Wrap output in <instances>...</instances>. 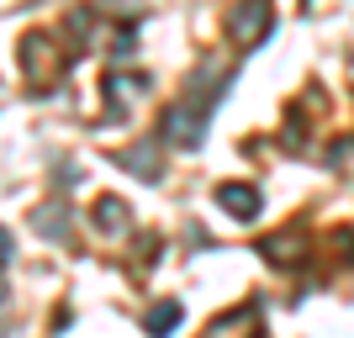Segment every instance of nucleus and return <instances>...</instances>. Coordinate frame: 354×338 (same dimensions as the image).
<instances>
[{
	"label": "nucleus",
	"instance_id": "f257e3e1",
	"mask_svg": "<svg viewBox=\"0 0 354 338\" xmlns=\"http://www.w3.org/2000/svg\"><path fill=\"white\" fill-rule=\"evenodd\" d=\"M217 95H222V90H201V95H196V106H191V101H175V106H169V111H164V122H159L164 143H175V148H196V143H201Z\"/></svg>",
	"mask_w": 354,
	"mask_h": 338
},
{
	"label": "nucleus",
	"instance_id": "f03ea898",
	"mask_svg": "<svg viewBox=\"0 0 354 338\" xmlns=\"http://www.w3.org/2000/svg\"><path fill=\"white\" fill-rule=\"evenodd\" d=\"M16 59H21V74H27V79H32L37 90H43V85H53V79H59V69H64V59L53 53V37H48V32H27V37H21V53H16Z\"/></svg>",
	"mask_w": 354,
	"mask_h": 338
},
{
	"label": "nucleus",
	"instance_id": "7ed1b4c3",
	"mask_svg": "<svg viewBox=\"0 0 354 338\" xmlns=\"http://www.w3.org/2000/svg\"><path fill=\"white\" fill-rule=\"evenodd\" d=\"M227 32H233L238 48H259L275 32V6H259V0H249V6H233V16H227Z\"/></svg>",
	"mask_w": 354,
	"mask_h": 338
},
{
	"label": "nucleus",
	"instance_id": "20e7f679",
	"mask_svg": "<svg viewBox=\"0 0 354 338\" xmlns=\"http://www.w3.org/2000/svg\"><path fill=\"white\" fill-rule=\"evenodd\" d=\"M217 206H222L233 222H254L265 201H259V191H254V185H243V180H227V185H217Z\"/></svg>",
	"mask_w": 354,
	"mask_h": 338
},
{
	"label": "nucleus",
	"instance_id": "39448f33",
	"mask_svg": "<svg viewBox=\"0 0 354 338\" xmlns=\"http://www.w3.org/2000/svg\"><path fill=\"white\" fill-rule=\"evenodd\" d=\"M90 222H95V233L122 238L127 233V201H122V196H101V201L90 206Z\"/></svg>",
	"mask_w": 354,
	"mask_h": 338
},
{
	"label": "nucleus",
	"instance_id": "423d86ee",
	"mask_svg": "<svg viewBox=\"0 0 354 338\" xmlns=\"http://www.w3.org/2000/svg\"><path fill=\"white\" fill-rule=\"evenodd\" d=\"M254 328H259V307H238V312H222L207 328V338H254Z\"/></svg>",
	"mask_w": 354,
	"mask_h": 338
},
{
	"label": "nucleus",
	"instance_id": "0eeeda50",
	"mask_svg": "<svg viewBox=\"0 0 354 338\" xmlns=\"http://www.w3.org/2000/svg\"><path fill=\"white\" fill-rule=\"evenodd\" d=\"M180 301H153V312H148V338H169L180 328Z\"/></svg>",
	"mask_w": 354,
	"mask_h": 338
},
{
	"label": "nucleus",
	"instance_id": "6e6552de",
	"mask_svg": "<svg viewBox=\"0 0 354 338\" xmlns=\"http://www.w3.org/2000/svg\"><path fill=\"white\" fill-rule=\"evenodd\" d=\"M117 164L138 169V180H159V153L153 148H127V153H117Z\"/></svg>",
	"mask_w": 354,
	"mask_h": 338
},
{
	"label": "nucleus",
	"instance_id": "1a4fd4ad",
	"mask_svg": "<svg viewBox=\"0 0 354 338\" xmlns=\"http://www.w3.org/2000/svg\"><path fill=\"white\" fill-rule=\"evenodd\" d=\"M296 249H301V238H296V233H281V238H265V243H259V254H265L270 265H291L286 254H296Z\"/></svg>",
	"mask_w": 354,
	"mask_h": 338
},
{
	"label": "nucleus",
	"instance_id": "9d476101",
	"mask_svg": "<svg viewBox=\"0 0 354 338\" xmlns=\"http://www.w3.org/2000/svg\"><path fill=\"white\" fill-rule=\"evenodd\" d=\"M32 227L43 238H69V222H59V206H43V212L32 217Z\"/></svg>",
	"mask_w": 354,
	"mask_h": 338
},
{
	"label": "nucleus",
	"instance_id": "9b49d317",
	"mask_svg": "<svg viewBox=\"0 0 354 338\" xmlns=\"http://www.w3.org/2000/svg\"><path fill=\"white\" fill-rule=\"evenodd\" d=\"M11 249H16V243H11V227H0V270L11 265Z\"/></svg>",
	"mask_w": 354,
	"mask_h": 338
}]
</instances>
